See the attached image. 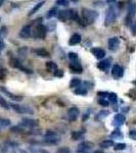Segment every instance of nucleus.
I'll use <instances>...</instances> for the list:
<instances>
[{"label": "nucleus", "instance_id": "25", "mask_svg": "<svg viewBox=\"0 0 136 153\" xmlns=\"http://www.w3.org/2000/svg\"><path fill=\"white\" fill-rule=\"evenodd\" d=\"M111 137L113 139H117V138H123V133L121 132L119 129H116L114 130L112 133H111Z\"/></svg>", "mask_w": 136, "mask_h": 153}, {"label": "nucleus", "instance_id": "12", "mask_svg": "<svg viewBox=\"0 0 136 153\" xmlns=\"http://www.w3.org/2000/svg\"><path fill=\"white\" fill-rule=\"evenodd\" d=\"M70 70L72 71V73H75V74H82L83 73V68L78 61H72L69 65Z\"/></svg>", "mask_w": 136, "mask_h": 153}, {"label": "nucleus", "instance_id": "34", "mask_svg": "<svg viewBox=\"0 0 136 153\" xmlns=\"http://www.w3.org/2000/svg\"><path fill=\"white\" fill-rule=\"evenodd\" d=\"M56 153H71V150L68 147H61L58 149Z\"/></svg>", "mask_w": 136, "mask_h": 153}, {"label": "nucleus", "instance_id": "32", "mask_svg": "<svg viewBox=\"0 0 136 153\" xmlns=\"http://www.w3.org/2000/svg\"><path fill=\"white\" fill-rule=\"evenodd\" d=\"M0 126H1V127H8V126H10V120H9L8 118L0 117Z\"/></svg>", "mask_w": 136, "mask_h": 153}, {"label": "nucleus", "instance_id": "46", "mask_svg": "<svg viewBox=\"0 0 136 153\" xmlns=\"http://www.w3.org/2000/svg\"><path fill=\"white\" fill-rule=\"evenodd\" d=\"M39 152H40V153H49L47 150H45V149H40V150H39Z\"/></svg>", "mask_w": 136, "mask_h": 153}, {"label": "nucleus", "instance_id": "13", "mask_svg": "<svg viewBox=\"0 0 136 153\" xmlns=\"http://www.w3.org/2000/svg\"><path fill=\"white\" fill-rule=\"evenodd\" d=\"M0 91H1L3 94H5L6 96H8L10 99L14 100V101H21L23 100V96H19V95H16V94H12L11 92H9L8 90H6L4 87H0Z\"/></svg>", "mask_w": 136, "mask_h": 153}, {"label": "nucleus", "instance_id": "22", "mask_svg": "<svg viewBox=\"0 0 136 153\" xmlns=\"http://www.w3.org/2000/svg\"><path fill=\"white\" fill-rule=\"evenodd\" d=\"M83 138H84V135L82 132H73L72 133V139L75 140V141L82 140Z\"/></svg>", "mask_w": 136, "mask_h": 153}, {"label": "nucleus", "instance_id": "49", "mask_svg": "<svg viewBox=\"0 0 136 153\" xmlns=\"http://www.w3.org/2000/svg\"><path fill=\"white\" fill-rule=\"evenodd\" d=\"M2 3H3V0H0V6L2 5Z\"/></svg>", "mask_w": 136, "mask_h": 153}, {"label": "nucleus", "instance_id": "29", "mask_svg": "<svg viewBox=\"0 0 136 153\" xmlns=\"http://www.w3.org/2000/svg\"><path fill=\"white\" fill-rule=\"evenodd\" d=\"M56 13H58V7H52V8L50 9L48 12H47V19H51L52 16H56Z\"/></svg>", "mask_w": 136, "mask_h": 153}, {"label": "nucleus", "instance_id": "3", "mask_svg": "<svg viewBox=\"0 0 136 153\" xmlns=\"http://www.w3.org/2000/svg\"><path fill=\"white\" fill-rule=\"evenodd\" d=\"M135 14H136V3L135 2H131L129 5H128V14H127V18L125 19L126 26H130L132 24L133 18L135 16Z\"/></svg>", "mask_w": 136, "mask_h": 153}, {"label": "nucleus", "instance_id": "6", "mask_svg": "<svg viewBox=\"0 0 136 153\" xmlns=\"http://www.w3.org/2000/svg\"><path fill=\"white\" fill-rule=\"evenodd\" d=\"M93 148V143L90 141H84L79 145V147L76 150V153H89Z\"/></svg>", "mask_w": 136, "mask_h": 153}, {"label": "nucleus", "instance_id": "2", "mask_svg": "<svg viewBox=\"0 0 136 153\" xmlns=\"http://www.w3.org/2000/svg\"><path fill=\"white\" fill-rule=\"evenodd\" d=\"M97 18V12L89 8L82 9V21L85 26H89L94 23L95 19Z\"/></svg>", "mask_w": 136, "mask_h": 153}, {"label": "nucleus", "instance_id": "54", "mask_svg": "<svg viewBox=\"0 0 136 153\" xmlns=\"http://www.w3.org/2000/svg\"><path fill=\"white\" fill-rule=\"evenodd\" d=\"M134 84H135V85H136V81H135V82H134Z\"/></svg>", "mask_w": 136, "mask_h": 153}, {"label": "nucleus", "instance_id": "45", "mask_svg": "<svg viewBox=\"0 0 136 153\" xmlns=\"http://www.w3.org/2000/svg\"><path fill=\"white\" fill-rule=\"evenodd\" d=\"M4 46H5V45H4L3 41H2V40H1V39H0V51H1V50H2V49H3V48H4Z\"/></svg>", "mask_w": 136, "mask_h": 153}, {"label": "nucleus", "instance_id": "15", "mask_svg": "<svg viewBox=\"0 0 136 153\" xmlns=\"http://www.w3.org/2000/svg\"><path fill=\"white\" fill-rule=\"evenodd\" d=\"M97 68H99L100 71H108V68H111V59L108 58V59H103V60L99 61V62L97 63Z\"/></svg>", "mask_w": 136, "mask_h": 153}, {"label": "nucleus", "instance_id": "16", "mask_svg": "<svg viewBox=\"0 0 136 153\" xmlns=\"http://www.w3.org/2000/svg\"><path fill=\"white\" fill-rule=\"evenodd\" d=\"M91 53L97 59H103L105 56V50H103L102 48H92L91 49Z\"/></svg>", "mask_w": 136, "mask_h": 153}, {"label": "nucleus", "instance_id": "48", "mask_svg": "<svg viewBox=\"0 0 136 153\" xmlns=\"http://www.w3.org/2000/svg\"><path fill=\"white\" fill-rule=\"evenodd\" d=\"M128 110H129V107H125L122 109V111H128Z\"/></svg>", "mask_w": 136, "mask_h": 153}, {"label": "nucleus", "instance_id": "38", "mask_svg": "<svg viewBox=\"0 0 136 153\" xmlns=\"http://www.w3.org/2000/svg\"><path fill=\"white\" fill-rule=\"evenodd\" d=\"M98 103H99V105L101 106H105V107H107V106H108V101H107L105 99V98H100V99H98Z\"/></svg>", "mask_w": 136, "mask_h": 153}, {"label": "nucleus", "instance_id": "18", "mask_svg": "<svg viewBox=\"0 0 136 153\" xmlns=\"http://www.w3.org/2000/svg\"><path fill=\"white\" fill-rule=\"evenodd\" d=\"M80 42H81V36L79 35V34H74V35L71 37L70 41H69V44L74 46V45H77Z\"/></svg>", "mask_w": 136, "mask_h": 153}, {"label": "nucleus", "instance_id": "17", "mask_svg": "<svg viewBox=\"0 0 136 153\" xmlns=\"http://www.w3.org/2000/svg\"><path fill=\"white\" fill-rule=\"evenodd\" d=\"M58 142H59V138L58 136L56 137H45V139H44V143H46L49 146L58 144Z\"/></svg>", "mask_w": 136, "mask_h": 153}, {"label": "nucleus", "instance_id": "8", "mask_svg": "<svg viewBox=\"0 0 136 153\" xmlns=\"http://www.w3.org/2000/svg\"><path fill=\"white\" fill-rule=\"evenodd\" d=\"M126 120V117L123 113H117V114L115 115V117H114V120H113V126H115V127H121L123 124L125 123Z\"/></svg>", "mask_w": 136, "mask_h": 153}, {"label": "nucleus", "instance_id": "1", "mask_svg": "<svg viewBox=\"0 0 136 153\" xmlns=\"http://www.w3.org/2000/svg\"><path fill=\"white\" fill-rule=\"evenodd\" d=\"M58 16L59 21H61V22H67V21H70V19H74V21H76L78 24H80L81 26H85L83 23V21L79 18L78 13L74 10V9H65V10H61L58 13Z\"/></svg>", "mask_w": 136, "mask_h": 153}, {"label": "nucleus", "instance_id": "31", "mask_svg": "<svg viewBox=\"0 0 136 153\" xmlns=\"http://www.w3.org/2000/svg\"><path fill=\"white\" fill-rule=\"evenodd\" d=\"M0 106H2V107L5 108V109H9V107H10L8 103L6 102V100L4 99L2 96H0Z\"/></svg>", "mask_w": 136, "mask_h": 153}, {"label": "nucleus", "instance_id": "37", "mask_svg": "<svg viewBox=\"0 0 136 153\" xmlns=\"http://www.w3.org/2000/svg\"><path fill=\"white\" fill-rule=\"evenodd\" d=\"M6 27H2L1 29H0V39L2 40V38H4V37L6 36L7 32H6Z\"/></svg>", "mask_w": 136, "mask_h": 153}, {"label": "nucleus", "instance_id": "53", "mask_svg": "<svg viewBox=\"0 0 136 153\" xmlns=\"http://www.w3.org/2000/svg\"><path fill=\"white\" fill-rule=\"evenodd\" d=\"M134 26H135V27H136V22H135V24H134Z\"/></svg>", "mask_w": 136, "mask_h": 153}, {"label": "nucleus", "instance_id": "24", "mask_svg": "<svg viewBox=\"0 0 136 153\" xmlns=\"http://www.w3.org/2000/svg\"><path fill=\"white\" fill-rule=\"evenodd\" d=\"M43 5H44V1H41L40 3L36 4V5L33 7V9H32V10L29 12V14H28V16H33V14H34V13H36V12L38 11L39 9H40L41 7L43 6Z\"/></svg>", "mask_w": 136, "mask_h": 153}, {"label": "nucleus", "instance_id": "33", "mask_svg": "<svg viewBox=\"0 0 136 153\" xmlns=\"http://www.w3.org/2000/svg\"><path fill=\"white\" fill-rule=\"evenodd\" d=\"M108 98H110V101L113 103V104H116V103H117L118 96H117L116 93H110V95H108Z\"/></svg>", "mask_w": 136, "mask_h": 153}, {"label": "nucleus", "instance_id": "5", "mask_svg": "<svg viewBox=\"0 0 136 153\" xmlns=\"http://www.w3.org/2000/svg\"><path fill=\"white\" fill-rule=\"evenodd\" d=\"M46 33H47L46 27L42 24H39L38 26L36 27L35 31H34V37L43 40V39H45V37H46Z\"/></svg>", "mask_w": 136, "mask_h": 153}, {"label": "nucleus", "instance_id": "9", "mask_svg": "<svg viewBox=\"0 0 136 153\" xmlns=\"http://www.w3.org/2000/svg\"><path fill=\"white\" fill-rule=\"evenodd\" d=\"M108 48L112 51H116L120 46V39L118 37H112V38L108 39Z\"/></svg>", "mask_w": 136, "mask_h": 153}, {"label": "nucleus", "instance_id": "23", "mask_svg": "<svg viewBox=\"0 0 136 153\" xmlns=\"http://www.w3.org/2000/svg\"><path fill=\"white\" fill-rule=\"evenodd\" d=\"M100 147H102V148H110V147H112L115 145V143H114L113 140H105V141H102V142H100Z\"/></svg>", "mask_w": 136, "mask_h": 153}, {"label": "nucleus", "instance_id": "44", "mask_svg": "<svg viewBox=\"0 0 136 153\" xmlns=\"http://www.w3.org/2000/svg\"><path fill=\"white\" fill-rule=\"evenodd\" d=\"M97 95L101 96V98H105V97H108V96L110 95V93H108V92H98Z\"/></svg>", "mask_w": 136, "mask_h": 153}, {"label": "nucleus", "instance_id": "7", "mask_svg": "<svg viewBox=\"0 0 136 153\" xmlns=\"http://www.w3.org/2000/svg\"><path fill=\"white\" fill-rule=\"evenodd\" d=\"M39 122L36 120H32V118H23L21 123V126L26 128H35L38 127Z\"/></svg>", "mask_w": 136, "mask_h": 153}, {"label": "nucleus", "instance_id": "19", "mask_svg": "<svg viewBox=\"0 0 136 153\" xmlns=\"http://www.w3.org/2000/svg\"><path fill=\"white\" fill-rule=\"evenodd\" d=\"M46 70L48 71H50V73H54L56 70H58V65H56L55 62H53V61H48V62H46Z\"/></svg>", "mask_w": 136, "mask_h": 153}, {"label": "nucleus", "instance_id": "47", "mask_svg": "<svg viewBox=\"0 0 136 153\" xmlns=\"http://www.w3.org/2000/svg\"><path fill=\"white\" fill-rule=\"evenodd\" d=\"M105 1H107L108 3H113V2H115L116 0H105Z\"/></svg>", "mask_w": 136, "mask_h": 153}, {"label": "nucleus", "instance_id": "52", "mask_svg": "<svg viewBox=\"0 0 136 153\" xmlns=\"http://www.w3.org/2000/svg\"><path fill=\"white\" fill-rule=\"evenodd\" d=\"M72 1H74V2H77V1H78V0H72Z\"/></svg>", "mask_w": 136, "mask_h": 153}, {"label": "nucleus", "instance_id": "36", "mask_svg": "<svg viewBox=\"0 0 136 153\" xmlns=\"http://www.w3.org/2000/svg\"><path fill=\"white\" fill-rule=\"evenodd\" d=\"M56 4L61 6H69V0H58Z\"/></svg>", "mask_w": 136, "mask_h": 153}, {"label": "nucleus", "instance_id": "4", "mask_svg": "<svg viewBox=\"0 0 136 153\" xmlns=\"http://www.w3.org/2000/svg\"><path fill=\"white\" fill-rule=\"evenodd\" d=\"M116 21V11L114 9V7L111 6L110 8L108 9L107 12H105V25L107 27L111 26L112 24L115 23Z\"/></svg>", "mask_w": 136, "mask_h": 153}, {"label": "nucleus", "instance_id": "27", "mask_svg": "<svg viewBox=\"0 0 136 153\" xmlns=\"http://www.w3.org/2000/svg\"><path fill=\"white\" fill-rule=\"evenodd\" d=\"M108 114H110V111H108V110H101V111L98 112V114L96 115V120H102V118L107 117Z\"/></svg>", "mask_w": 136, "mask_h": 153}, {"label": "nucleus", "instance_id": "50", "mask_svg": "<svg viewBox=\"0 0 136 153\" xmlns=\"http://www.w3.org/2000/svg\"><path fill=\"white\" fill-rule=\"evenodd\" d=\"M2 63H3V60H2V59H0V65H1Z\"/></svg>", "mask_w": 136, "mask_h": 153}, {"label": "nucleus", "instance_id": "21", "mask_svg": "<svg viewBox=\"0 0 136 153\" xmlns=\"http://www.w3.org/2000/svg\"><path fill=\"white\" fill-rule=\"evenodd\" d=\"M9 65H10L11 68H22L21 62H19V60H18L16 58H11L10 60H9Z\"/></svg>", "mask_w": 136, "mask_h": 153}, {"label": "nucleus", "instance_id": "30", "mask_svg": "<svg viewBox=\"0 0 136 153\" xmlns=\"http://www.w3.org/2000/svg\"><path fill=\"white\" fill-rule=\"evenodd\" d=\"M114 149L116 151H119V150H124L126 149V144L125 143H117V144L114 145Z\"/></svg>", "mask_w": 136, "mask_h": 153}, {"label": "nucleus", "instance_id": "28", "mask_svg": "<svg viewBox=\"0 0 136 153\" xmlns=\"http://www.w3.org/2000/svg\"><path fill=\"white\" fill-rule=\"evenodd\" d=\"M76 95H81V96H84L87 94V89L86 88H83V87H80V88H77L75 91H74Z\"/></svg>", "mask_w": 136, "mask_h": 153}, {"label": "nucleus", "instance_id": "39", "mask_svg": "<svg viewBox=\"0 0 136 153\" xmlns=\"http://www.w3.org/2000/svg\"><path fill=\"white\" fill-rule=\"evenodd\" d=\"M27 51H28V49H27L26 47H23V48L19 49V54L21 56H23V57H25V56H26V54H27Z\"/></svg>", "mask_w": 136, "mask_h": 153}, {"label": "nucleus", "instance_id": "41", "mask_svg": "<svg viewBox=\"0 0 136 153\" xmlns=\"http://www.w3.org/2000/svg\"><path fill=\"white\" fill-rule=\"evenodd\" d=\"M53 74H54V76H58V78H63L64 76V71L61 70H56Z\"/></svg>", "mask_w": 136, "mask_h": 153}, {"label": "nucleus", "instance_id": "40", "mask_svg": "<svg viewBox=\"0 0 136 153\" xmlns=\"http://www.w3.org/2000/svg\"><path fill=\"white\" fill-rule=\"evenodd\" d=\"M10 132H12V133H23L24 130L21 129L19 127H12L10 129Z\"/></svg>", "mask_w": 136, "mask_h": 153}, {"label": "nucleus", "instance_id": "42", "mask_svg": "<svg viewBox=\"0 0 136 153\" xmlns=\"http://www.w3.org/2000/svg\"><path fill=\"white\" fill-rule=\"evenodd\" d=\"M129 136L132 140H136V130H132L129 132Z\"/></svg>", "mask_w": 136, "mask_h": 153}, {"label": "nucleus", "instance_id": "10", "mask_svg": "<svg viewBox=\"0 0 136 153\" xmlns=\"http://www.w3.org/2000/svg\"><path fill=\"white\" fill-rule=\"evenodd\" d=\"M112 75L115 79H119L124 75V68H122L120 65H115L112 68Z\"/></svg>", "mask_w": 136, "mask_h": 153}, {"label": "nucleus", "instance_id": "43", "mask_svg": "<svg viewBox=\"0 0 136 153\" xmlns=\"http://www.w3.org/2000/svg\"><path fill=\"white\" fill-rule=\"evenodd\" d=\"M6 76V71L5 70H0V80H4Z\"/></svg>", "mask_w": 136, "mask_h": 153}, {"label": "nucleus", "instance_id": "14", "mask_svg": "<svg viewBox=\"0 0 136 153\" xmlns=\"http://www.w3.org/2000/svg\"><path fill=\"white\" fill-rule=\"evenodd\" d=\"M32 35V27L31 26H25L22 28V30L19 31V37L24 39L29 38Z\"/></svg>", "mask_w": 136, "mask_h": 153}, {"label": "nucleus", "instance_id": "11", "mask_svg": "<svg viewBox=\"0 0 136 153\" xmlns=\"http://www.w3.org/2000/svg\"><path fill=\"white\" fill-rule=\"evenodd\" d=\"M79 109L77 107H71L70 109L68 110V117L71 122H75L77 120V118L79 117Z\"/></svg>", "mask_w": 136, "mask_h": 153}, {"label": "nucleus", "instance_id": "51", "mask_svg": "<svg viewBox=\"0 0 136 153\" xmlns=\"http://www.w3.org/2000/svg\"><path fill=\"white\" fill-rule=\"evenodd\" d=\"M21 153H26V151H24V150H22V151H21Z\"/></svg>", "mask_w": 136, "mask_h": 153}, {"label": "nucleus", "instance_id": "26", "mask_svg": "<svg viewBox=\"0 0 136 153\" xmlns=\"http://www.w3.org/2000/svg\"><path fill=\"white\" fill-rule=\"evenodd\" d=\"M81 84V80L78 78H73L71 80V83H70V88H77L79 87V85Z\"/></svg>", "mask_w": 136, "mask_h": 153}, {"label": "nucleus", "instance_id": "35", "mask_svg": "<svg viewBox=\"0 0 136 153\" xmlns=\"http://www.w3.org/2000/svg\"><path fill=\"white\" fill-rule=\"evenodd\" d=\"M69 58H70L72 61H77L78 60V54L75 53V52H70L69 53Z\"/></svg>", "mask_w": 136, "mask_h": 153}, {"label": "nucleus", "instance_id": "20", "mask_svg": "<svg viewBox=\"0 0 136 153\" xmlns=\"http://www.w3.org/2000/svg\"><path fill=\"white\" fill-rule=\"evenodd\" d=\"M35 52H36L37 55L40 56V57H48V56H49V52L44 48L37 49V50H35Z\"/></svg>", "mask_w": 136, "mask_h": 153}]
</instances>
